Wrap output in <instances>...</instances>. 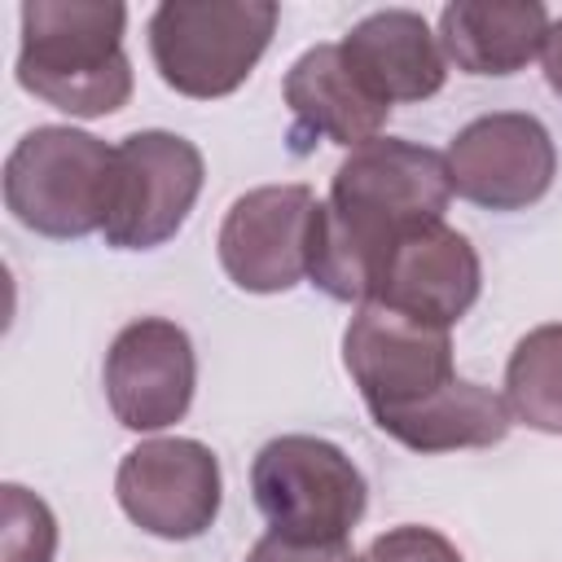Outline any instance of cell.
<instances>
[{"instance_id": "obj_2", "label": "cell", "mask_w": 562, "mask_h": 562, "mask_svg": "<svg viewBox=\"0 0 562 562\" xmlns=\"http://www.w3.org/2000/svg\"><path fill=\"white\" fill-rule=\"evenodd\" d=\"M452 198L439 149L378 136L351 149L312 215L307 277L338 303H369L386 250L417 224L443 220Z\"/></svg>"}, {"instance_id": "obj_16", "label": "cell", "mask_w": 562, "mask_h": 562, "mask_svg": "<svg viewBox=\"0 0 562 562\" xmlns=\"http://www.w3.org/2000/svg\"><path fill=\"white\" fill-rule=\"evenodd\" d=\"M505 404L531 430L562 435V325H540L518 338L505 364Z\"/></svg>"}, {"instance_id": "obj_3", "label": "cell", "mask_w": 562, "mask_h": 562, "mask_svg": "<svg viewBox=\"0 0 562 562\" xmlns=\"http://www.w3.org/2000/svg\"><path fill=\"white\" fill-rule=\"evenodd\" d=\"M123 22L127 9L114 0H26L18 83L75 119L123 110L132 97Z\"/></svg>"}, {"instance_id": "obj_4", "label": "cell", "mask_w": 562, "mask_h": 562, "mask_svg": "<svg viewBox=\"0 0 562 562\" xmlns=\"http://www.w3.org/2000/svg\"><path fill=\"white\" fill-rule=\"evenodd\" d=\"M114 149L92 132L35 127L4 158V206L44 237H88L105 224Z\"/></svg>"}, {"instance_id": "obj_13", "label": "cell", "mask_w": 562, "mask_h": 562, "mask_svg": "<svg viewBox=\"0 0 562 562\" xmlns=\"http://www.w3.org/2000/svg\"><path fill=\"white\" fill-rule=\"evenodd\" d=\"M338 48H342L347 66L360 75V83L386 105L426 101L448 79L439 35L413 9H378V13L360 18L338 40Z\"/></svg>"}, {"instance_id": "obj_1", "label": "cell", "mask_w": 562, "mask_h": 562, "mask_svg": "<svg viewBox=\"0 0 562 562\" xmlns=\"http://www.w3.org/2000/svg\"><path fill=\"white\" fill-rule=\"evenodd\" d=\"M342 364L360 386L373 426L413 452L487 448L509 435V404L457 378L443 325L360 303L342 334Z\"/></svg>"}, {"instance_id": "obj_5", "label": "cell", "mask_w": 562, "mask_h": 562, "mask_svg": "<svg viewBox=\"0 0 562 562\" xmlns=\"http://www.w3.org/2000/svg\"><path fill=\"white\" fill-rule=\"evenodd\" d=\"M277 18L272 0H167L149 18V53L180 97H228L263 57Z\"/></svg>"}, {"instance_id": "obj_8", "label": "cell", "mask_w": 562, "mask_h": 562, "mask_svg": "<svg viewBox=\"0 0 562 562\" xmlns=\"http://www.w3.org/2000/svg\"><path fill=\"white\" fill-rule=\"evenodd\" d=\"M452 193L487 211H522L540 202L558 176V149L540 119L501 110L465 123L448 145Z\"/></svg>"}, {"instance_id": "obj_11", "label": "cell", "mask_w": 562, "mask_h": 562, "mask_svg": "<svg viewBox=\"0 0 562 562\" xmlns=\"http://www.w3.org/2000/svg\"><path fill=\"white\" fill-rule=\"evenodd\" d=\"M198 360L176 321L140 316L105 351V400L127 430H162L193 404Z\"/></svg>"}, {"instance_id": "obj_18", "label": "cell", "mask_w": 562, "mask_h": 562, "mask_svg": "<svg viewBox=\"0 0 562 562\" xmlns=\"http://www.w3.org/2000/svg\"><path fill=\"white\" fill-rule=\"evenodd\" d=\"M356 562H461V553L435 527H391Z\"/></svg>"}, {"instance_id": "obj_14", "label": "cell", "mask_w": 562, "mask_h": 562, "mask_svg": "<svg viewBox=\"0 0 562 562\" xmlns=\"http://www.w3.org/2000/svg\"><path fill=\"white\" fill-rule=\"evenodd\" d=\"M285 105L299 123V132L321 136L342 149H360L378 140L391 105L378 101L360 75L347 66L338 44H316L307 48L290 75H285Z\"/></svg>"}, {"instance_id": "obj_19", "label": "cell", "mask_w": 562, "mask_h": 562, "mask_svg": "<svg viewBox=\"0 0 562 562\" xmlns=\"http://www.w3.org/2000/svg\"><path fill=\"white\" fill-rule=\"evenodd\" d=\"M246 562H356L347 540H325V544H312V540H285L277 531H268L250 553Z\"/></svg>"}, {"instance_id": "obj_6", "label": "cell", "mask_w": 562, "mask_h": 562, "mask_svg": "<svg viewBox=\"0 0 562 562\" xmlns=\"http://www.w3.org/2000/svg\"><path fill=\"white\" fill-rule=\"evenodd\" d=\"M250 492L268 531L285 540H347V531L364 518L369 487L351 457L316 435H281L268 439L250 465Z\"/></svg>"}, {"instance_id": "obj_7", "label": "cell", "mask_w": 562, "mask_h": 562, "mask_svg": "<svg viewBox=\"0 0 562 562\" xmlns=\"http://www.w3.org/2000/svg\"><path fill=\"white\" fill-rule=\"evenodd\" d=\"M202 154L176 132H132L114 145V189L105 241L119 250H154L180 233L202 193Z\"/></svg>"}, {"instance_id": "obj_20", "label": "cell", "mask_w": 562, "mask_h": 562, "mask_svg": "<svg viewBox=\"0 0 562 562\" xmlns=\"http://www.w3.org/2000/svg\"><path fill=\"white\" fill-rule=\"evenodd\" d=\"M544 79H549V88L562 97V18L558 22H549V35H544Z\"/></svg>"}, {"instance_id": "obj_9", "label": "cell", "mask_w": 562, "mask_h": 562, "mask_svg": "<svg viewBox=\"0 0 562 562\" xmlns=\"http://www.w3.org/2000/svg\"><path fill=\"white\" fill-rule=\"evenodd\" d=\"M123 514L162 540H193L220 514V461L198 439H145L114 474Z\"/></svg>"}, {"instance_id": "obj_12", "label": "cell", "mask_w": 562, "mask_h": 562, "mask_svg": "<svg viewBox=\"0 0 562 562\" xmlns=\"http://www.w3.org/2000/svg\"><path fill=\"white\" fill-rule=\"evenodd\" d=\"M479 290H483V268L470 237L448 228L443 220H430L408 228L386 250L369 303H382L448 329L474 307Z\"/></svg>"}, {"instance_id": "obj_10", "label": "cell", "mask_w": 562, "mask_h": 562, "mask_svg": "<svg viewBox=\"0 0 562 562\" xmlns=\"http://www.w3.org/2000/svg\"><path fill=\"white\" fill-rule=\"evenodd\" d=\"M316 198L307 184H263L241 193L220 224V263L237 290L281 294L307 277Z\"/></svg>"}, {"instance_id": "obj_17", "label": "cell", "mask_w": 562, "mask_h": 562, "mask_svg": "<svg viewBox=\"0 0 562 562\" xmlns=\"http://www.w3.org/2000/svg\"><path fill=\"white\" fill-rule=\"evenodd\" d=\"M57 518L22 483L0 487V562H53Z\"/></svg>"}, {"instance_id": "obj_15", "label": "cell", "mask_w": 562, "mask_h": 562, "mask_svg": "<svg viewBox=\"0 0 562 562\" xmlns=\"http://www.w3.org/2000/svg\"><path fill=\"white\" fill-rule=\"evenodd\" d=\"M544 35L540 0H452L439 13V48L465 75H514L544 53Z\"/></svg>"}]
</instances>
